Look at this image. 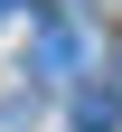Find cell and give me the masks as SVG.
<instances>
[{
	"instance_id": "7a4b0ae2",
	"label": "cell",
	"mask_w": 122,
	"mask_h": 132,
	"mask_svg": "<svg viewBox=\"0 0 122 132\" xmlns=\"http://www.w3.org/2000/svg\"><path fill=\"white\" fill-rule=\"evenodd\" d=\"M122 123V85H75V132H113Z\"/></svg>"
},
{
	"instance_id": "6da1fadb",
	"label": "cell",
	"mask_w": 122,
	"mask_h": 132,
	"mask_svg": "<svg viewBox=\"0 0 122 132\" xmlns=\"http://www.w3.org/2000/svg\"><path fill=\"white\" fill-rule=\"evenodd\" d=\"M94 57H103V38H94L85 19H66V10H47L38 38H28V66H38L47 85H85V66H94Z\"/></svg>"
}]
</instances>
